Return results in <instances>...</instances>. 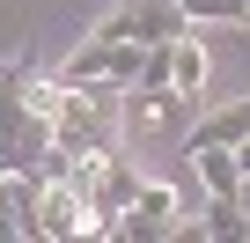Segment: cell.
<instances>
[{
    "label": "cell",
    "mask_w": 250,
    "mask_h": 243,
    "mask_svg": "<svg viewBox=\"0 0 250 243\" xmlns=\"http://www.w3.org/2000/svg\"><path fill=\"white\" fill-rule=\"evenodd\" d=\"M147 44H125V37H81V52L59 66L66 81H103V88H140Z\"/></svg>",
    "instance_id": "3"
},
{
    "label": "cell",
    "mask_w": 250,
    "mask_h": 243,
    "mask_svg": "<svg viewBox=\"0 0 250 243\" xmlns=\"http://www.w3.org/2000/svg\"><path fill=\"white\" fill-rule=\"evenodd\" d=\"M243 133H250V96H243V103L206 110L199 126H191V140H199V148H243Z\"/></svg>",
    "instance_id": "10"
},
{
    "label": "cell",
    "mask_w": 250,
    "mask_h": 243,
    "mask_svg": "<svg viewBox=\"0 0 250 243\" xmlns=\"http://www.w3.org/2000/svg\"><path fill=\"white\" fill-rule=\"evenodd\" d=\"M243 30H250V0H243Z\"/></svg>",
    "instance_id": "15"
},
{
    "label": "cell",
    "mask_w": 250,
    "mask_h": 243,
    "mask_svg": "<svg viewBox=\"0 0 250 243\" xmlns=\"http://www.w3.org/2000/svg\"><path fill=\"white\" fill-rule=\"evenodd\" d=\"M191 30L184 0H118V8L88 30V37H125V44H177Z\"/></svg>",
    "instance_id": "2"
},
{
    "label": "cell",
    "mask_w": 250,
    "mask_h": 243,
    "mask_svg": "<svg viewBox=\"0 0 250 243\" xmlns=\"http://www.w3.org/2000/svg\"><path fill=\"white\" fill-rule=\"evenodd\" d=\"M235 162H243V177H250V133H243V148H235Z\"/></svg>",
    "instance_id": "14"
},
{
    "label": "cell",
    "mask_w": 250,
    "mask_h": 243,
    "mask_svg": "<svg viewBox=\"0 0 250 243\" xmlns=\"http://www.w3.org/2000/svg\"><path fill=\"white\" fill-rule=\"evenodd\" d=\"M191 22H243V0H184Z\"/></svg>",
    "instance_id": "13"
},
{
    "label": "cell",
    "mask_w": 250,
    "mask_h": 243,
    "mask_svg": "<svg viewBox=\"0 0 250 243\" xmlns=\"http://www.w3.org/2000/svg\"><path fill=\"white\" fill-rule=\"evenodd\" d=\"M140 199V170L125 162V155H110V170H103V184L88 192V206H96V236H118V214Z\"/></svg>",
    "instance_id": "7"
},
{
    "label": "cell",
    "mask_w": 250,
    "mask_h": 243,
    "mask_svg": "<svg viewBox=\"0 0 250 243\" xmlns=\"http://www.w3.org/2000/svg\"><path fill=\"white\" fill-rule=\"evenodd\" d=\"M37 192H44L37 170H0V243L37 236Z\"/></svg>",
    "instance_id": "6"
},
{
    "label": "cell",
    "mask_w": 250,
    "mask_h": 243,
    "mask_svg": "<svg viewBox=\"0 0 250 243\" xmlns=\"http://www.w3.org/2000/svg\"><path fill=\"white\" fill-rule=\"evenodd\" d=\"M184 162L199 170L206 199H243V162H235V148H199V140H184Z\"/></svg>",
    "instance_id": "9"
},
{
    "label": "cell",
    "mask_w": 250,
    "mask_h": 243,
    "mask_svg": "<svg viewBox=\"0 0 250 243\" xmlns=\"http://www.w3.org/2000/svg\"><path fill=\"white\" fill-rule=\"evenodd\" d=\"M184 243H250V206L243 199H206L199 221H177Z\"/></svg>",
    "instance_id": "8"
},
{
    "label": "cell",
    "mask_w": 250,
    "mask_h": 243,
    "mask_svg": "<svg viewBox=\"0 0 250 243\" xmlns=\"http://www.w3.org/2000/svg\"><path fill=\"white\" fill-rule=\"evenodd\" d=\"M169 81H177L184 96H199V88H206V44H191V30L169 44Z\"/></svg>",
    "instance_id": "11"
},
{
    "label": "cell",
    "mask_w": 250,
    "mask_h": 243,
    "mask_svg": "<svg viewBox=\"0 0 250 243\" xmlns=\"http://www.w3.org/2000/svg\"><path fill=\"white\" fill-rule=\"evenodd\" d=\"M59 96H66V81H37V74H22V103H30L37 118H59Z\"/></svg>",
    "instance_id": "12"
},
{
    "label": "cell",
    "mask_w": 250,
    "mask_h": 243,
    "mask_svg": "<svg viewBox=\"0 0 250 243\" xmlns=\"http://www.w3.org/2000/svg\"><path fill=\"white\" fill-rule=\"evenodd\" d=\"M52 148V118L22 103V66H0V170H37Z\"/></svg>",
    "instance_id": "1"
},
{
    "label": "cell",
    "mask_w": 250,
    "mask_h": 243,
    "mask_svg": "<svg viewBox=\"0 0 250 243\" xmlns=\"http://www.w3.org/2000/svg\"><path fill=\"white\" fill-rule=\"evenodd\" d=\"M37 236L44 243H74V236H96V206L66 184V177H44L37 192Z\"/></svg>",
    "instance_id": "4"
},
{
    "label": "cell",
    "mask_w": 250,
    "mask_h": 243,
    "mask_svg": "<svg viewBox=\"0 0 250 243\" xmlns=\"http://www.w3.org/2000/svg\"><path fill=\"white\" fill-rule=\"evenodd\" d=\"M177 214H184V199L169 184H140V199L118 214V243H162V236H177Z\"/></svg>",
    "instance_id": "5"
}]
</instances>
